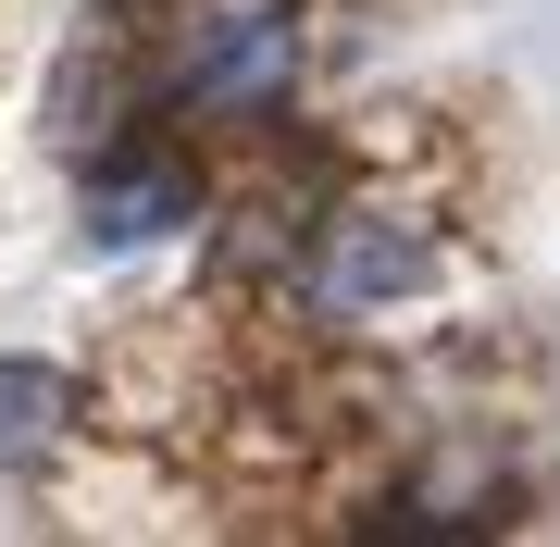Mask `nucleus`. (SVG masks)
Returning <instances> with one entry per match:
<instances>
[{
    "mask_svg": "<svg viewBox=\"0 0 560 547\" xmlns=\"http://www.w3.org/2000/svg\"><path fill=\"white\" fill-rule=\"evenodd\" d=\"M287 75H300V0H200V25H187V100L261 112V100H287Z\"/></svg>",
    "mask_w": 560,
    "mask_h": 547,
    "instance_id": "f257e3e1",
    "label": "nucleus"
},
{
    "mask_svg": "<svg viewBox=\"0 0 560 547\" xmlns=\"http://www.w3.org/2000/svg\"><path fill=\"white\" fill-rule=\"evenodd\" d=\"M423 274H436V249H423L411 224L349 212L337 237H324V262H312V311H386V299H411Z\"/></svg>",
    "mask_w": 560,
    "mask_h": 547,
    "instance_id": "f03ea898",
    "label": "nucleus"
},
{
    "mask_svg": "<svg viewBox=\"0 0 560 547\" xmlns=\"http://www.w3.org/2000/svg\"><path fill=\"white\" fill-rule=\"evenodd\" d=\"M187 163H113L101 187H88V237L101 249H138V237H162V224H187Z\"/></svg>",
    "mask_w": 560,
    "mask_h": 547,
    "instance_id": "7ed1b4c3",
    "label": "nucleus"
},
{
    "mask_svg": "<svg viewBox=\"0 0 560 547\" xmlns=\"http://www.w3.org/2000/svg\"><path fill=\"white\" fill-rule=\"evenodd\" d=\"M62 411H75V385H62L50 361H0V461L38 448V436H62Z\"/></svg>",
    "mask_w": 560,
    "mask_h": 547,
    "instance_id": "20e7f679",
    "label": "nucleus"
}]
</instances>
